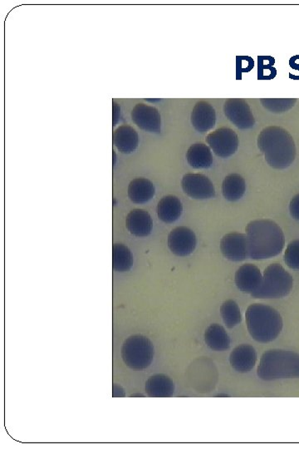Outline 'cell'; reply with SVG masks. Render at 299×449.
I'll use <instances>...</instances> for the list:
<instances>
[{"label":"cell","instance_id":"6da1fadb","mask_svg":"<svg viewBox=\"0 0 299 449\" xmlns=\"http://www.w3.org/2000/svg\"><path fill=\"white\" fill-rule=\"evenodd\" d=\"M249 257L254 260L269 259L281 253L286 238L276 222L258 220L249 222L246 226Z\"/></svg>","mask_w":299,"mask_h":449},{"label":"cell","instance_id":"7a4b0ae2","mask_svg":"<svg viewBox=\"0 0 299 449\" xmlns=\"http://www.w3.org/2000/svg\"><path fill=\"white\" fill-rule=\"evenodd\" d=\"M257 143L265 160L273 168L286 169L295 160V143L291 134L283 128H265L259 133Z\"/></svg>","mask_w":299,"mask_h":449},{"label":"cell","instance_id":"3957f363","mask_svg":"<svg viewBox=\"0 0 299 449\" xmlns=\"http://www.w3.org/2000/svg\"><path fill=\"white\" fill-rule=\"evenodd\" d=\"M246 325L254 340L266 344L276 340L283 330V318L276 309L253 304L245 314Z\"/></svg>","mask_w":299,"mask_h":449},{"label":"cell","instance_id":"277c9868","mask_svg":"<svg viewBox=\"0 0 299 449\" xmlns=\"http://www.w3.org/2000/svg\"><path fill=\"white\" fill-rule=\"evenodd\" d=\"M265 381L299 378V355L286 350H270L262 355L257 370Z\"/></svg>","mask_w":299,"mask_h":449},{"label":"cell","instance_id":"5b68a950","mask_svg":"<svg viewBox=\"0 0 299 449\" xmlns=\"http://www.w3.org/2000/svg\"><path fill=\"white\" fill-rule=\"evenodd\" d=\"M293 287V279L281 264L273 263L265 269L261 286L253 294L255 299H278L288 296Z\"/></svg>","mask_w":299,"mask_h":449},{"label":"cell","instance_id":"8992f818","mask_svg":"<svg viewBox=\"0 0 299 449\" xmlns=\"http://www.w3.org/2000/svg\"><path fill=\"white\" fill-rule=\"evenodd\" d=\"M123 360L129 368L144 370L152 365L155 350L146 336L135 335L124 341L120 350Z\"/></svg>","mask_w":299,"mask_h":449},{"label":"cell","instance_id":"52a82bcc","mask_svg":"<svg viewBox=\"0 0 299 449\" xmlns=\"http://www.w3.org/2000/svg\"><path fill=\"white\" fill-rule=\"evenodd\" d=\"M206 142L216 156L227 158L237 151L239 138L233 129L221 128L215 130L206 137Z\"/></svg>","mask_w":299,"mask_h":449},{"label":"cell","instance_id":"ba28073f","mask_svg":"<svg viewBox=\"0 0 299 449\" xmlns=\"http://www.w3.org/2000/svg\"><path fill=\"white\" fill-rule=\"evenodd\" d=\"M224 113L231 123L239 129L254 126L255 118L249 105L242 99H230L225 103Z\"/></svg>","mask_w":299,"mask_h":449},{"label":"cell","instance_id":"9c48e42d","mask_svg":"<svg viewBox=\"0 0 299 449\" xmlns=\"http://www.w3.org/2000/svg\"><path fill=\"white\" fill-rule=\"evenodd\" d=\"M181 187L187 196L194 199H210L215 196V188L208 177L203 174H186Z\"/></svg>","mask_w":299,"mask_h":449},{"label":"cell","instance_id":"30bf717a","mask_svg":"<svg viewBox=\"0 0 299 449\" xmlns=\"http://www.w3.org/2000/svg\"><path fill=\"white\" fill-rule=\"evenodd\" d=\"M197 244L196 236L192 230L180 226L171 231L168 236V246L178 257H187L194 252Z\"/></svg>","mask_w":299,"mask_h":449},{"label":"cell","instance_id":"8fae6325","mask_svg":"<svg viewBox=\"0 0 299 449\" xmlns=\"http://www.w3.org/2000/svg\"><path fill=\"white\" fill-rule=\"evenodd\" d=\"M220 250L225 258L242 262L249 257L247 235L236 233L225 235L221 239Z\"/></svg>","mask_w":299,"mask_h":449},{"label":"cell","instance_id":"7c38bea8","mask_svg":"<svg viewBox=\"0 0 299 449\" xmlns=\"http://www.w3.org/2000/svg\"><path fill=\"white\" fill-rule=\"evenodd\" d=\"M132 118L137 126L144 131L161 133L162 118L159 111L152 106L138 104L132 111Z\"/></svg>","mask_w":299,"mask_h":449},{"label":"cell","instance_id":"4fadbf2b","mask_svg":"<svg viewBox=\"0 0 299 449\" xmlns=\"http://www.w3.org/2000/svg\"><path fill=\"white\" fill-rule=\"evenodd\" d=\"M263 277L256 265L245 264L235 274V284L239 291L253 294L261 286Z\"/></svg>","mask_w":299,"mask_h":449},{"label":"cell","instance_id":"5bb4252c","mask_svg":"<svg viewBox=\"0 0 299 449\" xmlns=\"http://www.w3.org/2000/svg\"><path fill=\"white\" fill-rule=\"evenodd\" d=\"M191 120L196 131L202 133L208 132L215 126V110L209 103L201 101L193 109Z\"/></svg>","mask_w":299,"mask_h":449},{"label":"cell","instance_id":"9a60e30c","mask_svg":"<svg viewBox=\"0 0 299 449\" xmlns=\"http://www.w3.org/2000/svg\"><path fill=\"white\" fill-rule=\"evenodd\" d=\"M257 352L254 348L249 345H241L236 347L230 354L231 366L239 373H249L256 365Z\"/></svg>","mask_w":299,"mask_h":449},{"label":"cell","instance_id":"2e32d148","mask_svg":"<svg viewBox=\"0 0 299 449\" xmlns=\"http://www.w3.org/2000/svg\"><path fill=\"white\" fill-rule=\"evenodd\" d=\"M127 228L138 238H146L151 234L153 222L151 216L143 209H134L130 211L126 219Z\"/></svg>","mask_w":299,"mask_h":449},{"label":"cell","instance_id":"e0dca14e","mask_svg":"<svg viewBox=\"0 0 299 449\" xmlns=\"http://www.w3.org/2000/svg\"><path fill=\"white\" fill-rule=\"evenodd\" d=\"M156 189L153 183L147 178L140 177L130 182L128 196L134 204H144L152 199Z\"/></svg>","mask_w":299,"mask_h":449},{"label":"cell","instance_id":"ac0fdd59","mask_svg":"<svg viewBox=\"0 0 299 449\" xmlns=\"http://www.w3.org/2000/svg\"><path fill=\"white\" fill-rule=\"evenodd\" d=\"M146 392L152 398H169L175 393V384L165 375L150 377L146 383Z\"/></svg>","mask_w":299,"mask_h":449},{"label":"cell","instance_id":"d6986e66","mask_svg":"<svg viewBox=\"0 0 299 449\" xmlns=\"http://www.w3.org/2000/svg\"><path fill=\"white\" fill-rule=\"evenodd\" d=\"M113 144L118 151L124 154L132 153L138 147V134L133 128L120 126L113 133Z\"/></svg>","mask_w":299,"mask_h":449},{"label":"cell","instance_id":"ffe728a7","mask_svg":"<svg viewBox=\"0 0 299 449\" xmlns=\"http://www.w3.org/2000/svg\"><path fill=\"white\" fill-rule=\"evenodd\" d=\"M183 206L179 198L176 196H164L158 202L157 215L165 223H173L181 216Z\"/></svg>","mask_w":299,"mask_h":449},{"label":"cell","instance_id":"44dd1931","mask_svg":"<svg viewBox=\"0 0 299 449\" xmlns=\"http://www.w3.org/2000/svg\"><path fill=\"white\" fill-rule=\"evenodd\" d=\"M186 160L190 166L196 169H205L211 167L213 156L210 148L204 143H196L188 149Z\"/></svg>","mask_w":299,"mask_h":449},{"label":"cell","instance_id":"7402d4cb","mask_svg":"<svg viewBox=\"0 0 299 449\" xmlns=\"http://www.w3.org/2000/svg\"><path fill=\"white\" fill-rule=\"evenodd\" d=\"M205 340L206 345L215 351H225L229 350L230 347V338L228 333L218 323H214L207 328Z\"/></svg>","mask_w":299,"mask_h":449},{"label":"cell","instance_id":"603a6c76","mask_svg":"<svg viewBox=\"0 0 299 449\" xmlns=\"http://www.w3.org/2000/svg\"><path fill=\"white\" fill-rule=\"evenodd\" d=\"M246 191L245 181L239 174H230L222 184V193L225 199L236 201L242 198Z\"/></svg>","mask_w":299,"mask_h":449},{"label":"cell","instance_id":"cb8c5ba5","mask_svg":"<svg viewBox=\"0 0 299 449\" xmlns=\"http://www.w3.org/2000/svg\"><path fill=\"white\" fill-rule=\"evenodd\" d=\"M133 257L131 250L123 244H115L113 248V267L115 272H127L132 269Z\"/></svg>","mask_w":299,"mask_h":449},{"label":"cell","instance_id":"d4e9b609","mask_svg":"<svg viewBox=\"0 0 299 449\" xmlns=\"http://www.w3.org/2000/svg\"><path fill=\"white\" fill-rule=\"evenodd\" d=\"M220 314L224 323L229 329L237 326L242 321V316H241L238 304L232 299H229V301L222 304Z\"/></svg>","mask_w":299,"mask_h":449},{"label":"cell","instance_id":"484cf974","mask_svg":"<svg viewBox=\"0 0 299 449\" xmlns=\"http://www.w3.org/2000/svg\"><path fill=\"white\" fill-rule=\"evenodd\" d=\"M297 102L296 99H261L260 103L264 108L274 113H282L292 109Z\"/></svg>","mask_w":299,"mask_h":449},{"label":"cell","instance_id":"4316f807","mask_svg":"<svg viewBox=\"0 0 299 449\" xmlns=\"http://www.w3.org/2000/svg\"><path fill=\"white\" fill-rule=\"evenodd\" d=\"M284 262L289 268L299 270V240H293L288 245Z\"/></svg>","mask_w":299,"mask_h":449},{"label":"cell","instance_id":"83f0119b","mask_svg":"<svg viewBox=\"0 0 299 449\" xmlns=\"http://www.w3.org/2000/svg\"><path fill=\"white\" fill-rule=\"evenodd\" d=\"M289 210L293 219L299 221V194L293 198L289 205Z\"/></svg>","mask_w":299,"mask_h":449},{"label":"cell","instance_id":"f1b7e54d","mask_svg":"<svg viewBox=\"0 0 299 449\" xmlns=\"http://www.w3.org/2000/svg\"><path fill=\"white\" fill-rule=\"evenodd\" d=\"M120 109L117 103H113V126L118 123L120 117Z\"/></svg>","mask_w":299,"mask_h":449}]
</instances>
